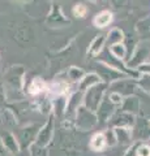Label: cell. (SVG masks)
<instances>
[{"label": "cell", "mask_w": 150, "mask_h": 156, "mask_svg": "<svg viewBox=\"0 0 150 156\" xmlns=\"http://www.w3.org/2000/svg\"><path fill=\"white\" fill-rule=\"evenodd\" d=\"M85 13H86V8H85L84 5H79V7H76V8H75V14H76L77 17H79V16L82 17Z\"/></svg>", "instance_id": "cell-5"}, {"label": "cell", "mask_w": 150, "mask_h": 156, "mask_svg": "<svg viewBox=\"0 0 150 156\" xmlns=\"http://www.w3.org/2000/svg\"><path fill=\"white\" fill-rule=\"evenodd\" d=\"M43 87H45V85H43V82L38 80V81H35L34 83H33L31 89H34V90H31V91H33V92H35V91H37V92H39V91L43 89Z\"/></svg>", "instance_id": "cell-4"}, {"label": "cell", "mask_w": 150, "mask_h": 156, "mask_svg": "<svg viewBox=\"0 0 150 156\" xmlns=\"http://www.w3.org/2000/svg\"><path fill=\"white\" fill-rule=\"evenodd\" d=\"M106 144H107V140H106V136L103 134H95L93 135V138L90 140V148L93 151H102Z\"/></svg>", "instance_id": "cell-1"}, {"label": "cell", "mask_w": 150, "mask_h": 156, "mask_svg": "<svg viewBox=\"0 0 150 156\" xmlns=\"http://www.w3.org/2000/svg\"><path fill=\"white\" fill-rule=\"evenodd\" d=\"M111 18H112V17H111V13L103 12V13H101V14L97 16V18H95V25L99 26V27H103L106 25H108L110 21H111Z\"/></svg>", "instance_id": "cell-2"}, {"label": "cell", "mask_w": 150, "mask_h": 156, "mask_svg": "<svg viewBox=\"0 0 150 156\" xmlns=\"http://www.w3.org/2000/svg\"><path fill=\"white\" fill-rule=\"evenodd\" d=\"M136 156H150V146L140 144L136 148Z\"/></svg>", "instance_id": "cell-3"}]
</instances>
